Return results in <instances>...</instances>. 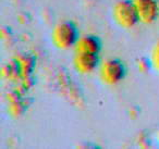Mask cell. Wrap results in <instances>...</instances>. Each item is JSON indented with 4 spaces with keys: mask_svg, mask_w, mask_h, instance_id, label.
Masks as SVG:
<instances>
[{
    "mask_svg": "<svg viewBox=\"0 0 159 149\" xmlns=\"http://www.w3.org/2000/svg\"><path fill=\"white\" fill-rule=\"evenodd\" d=\"M79 37L76 26L69 21L58 23L51 32V43L59 50H69L73 48Z\"/></svg>",
    "mask_w": 159,
    "mask_h": 149,
    "instance_id": "6da1fadb",
    "label": "cell"
},
{
    "mask_svg": "<svg viewBox=\"0 0 159 149\" xmlns=\"http://www.w3.org/2000/svg\"><path fill=\"white\" fill-rule=\"evenodd\" d=\"M111 16L113 22L121 29H132L139 22L132 0H120L116 2Z\"/></svg>",
    "mask_w": 159,
    "mask_h": 149,
    "instance_id": "7a4b0ae2",
    "label": "cell"
},
{
    "mask_svg": "<svg viewBox=\"0 0 159 149\" xmlns=\"http://www.w3.org/2000/svg\"><path fill=\"white\" fill-rule=\"evenodd\" d=\"M97 72L102 84L115 86L124 79L126 71L122 61L118 59H107L100 62Z\"/></svg>",
    "mask_w": 159,
    "mask_h": 149,
    "instance_id": "3957f363",
    "label": "cell"
},
{
    "mask_svg": "<svg viewBox=\"0 0 159 149\" xmlns=\"http://www.w3.org/2000/svg\"><path fill=\"white\" fill-rule=\"evenodd\" d=\"M99 55L93 53L74 52L72 58V65L79 74L89 75L98 70L100 64Z\"/></svg>",
    "mask_w": 159,
    "mask_h": 149,
    "instance_id": "277c9868",
    "label": "cell"
},
{
    "mask_svg": "<svg viewBox=\"0 0 159 149\" xmlns=\"http://www.w3.org/2000/svg\"><path fill=\"white\" fill-rule=\"evenodd\" d=\"M139 21L143 24H152L159 16L158 0H132Z\"/></svg>",
    "mask_w": 159,
    "mask_h": 149,
    "instance_id": "5b68a950",
    "label": "cell"
},
{
    "mask_svg": "<svg viewBox=\"0 0 159 149\" xmlns=\"http://www.w3.org/2000/svg\"><path fill=\"white\" fill-rule=\"evenodd\" d=\"M74 52L80 53H93V55H99L102 50V43L99 38L93 35H82L77 38L74 47Z\"/></svg>",
    "mask_w": 159,
    "mask_h": 149,
    "instance_id": "8992f818",
    "label": "cell"
},
{
    "mask_svg": "<svg viewBox=\"0 0 159 149\" xmlns=\"http://www.w3.org/2000/svg\"><path fill=\"white\" fill-rule=\"evenodd\" d=\"M149 63L150 66L155 71L159 72V42L152 47L149 56Z\"/></svg>",
    "mask_w": 159,
    "mask_h": 149,
    "instance_id": "52a82bcc",
    "label": "cell"
},
{
    "mask_svg": "<svg viewBox=\"0 0 159 149\" xmlns=\"http://www.w3.org/2000/svg\"><path fill=\"white\" fill-rule=\"evenodd\" d=\"M158 138H159V133H158Z\"/></svg>",
    "mask_w": 159,
    "mask_h": 149,
    "instance_id": "ba28073f",
    "label": "cell"
}]
</instances>
